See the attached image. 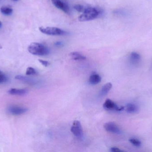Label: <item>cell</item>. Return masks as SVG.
<instances>
[{"instance_id":"4","label":"cell","mask_w":152,"mask_h":152,"mask_svg":"<svg viewBox=\"0 0 152 152\" xmlns=\"http://www.w3.org/2000/svg\"><path fill=\"white\" fill-rule=\"evenodd\" d=\"M71 131L75 136L77 137H82L83 130L80 121L77 120L73 121L71 128Z\"/></svg>"},{"instance_id":"1","label":"cell","mask_w":152,"mask_h":152,"mask_svg":"<svg viewBox=\"0 0 152 152\" xmlns=\"http://www.w3.org/2000/svg\"><path fill=\"white\" fill-rule=\"evenodd\" d=\"M28 51L32 55L44 56L48 55L49 50L44 44L38 43H33L28 47Z\"/></svg>"},{"instance_id":"24","label":"cell","mask_w":152,"mask_h":152,"mask_svg":"<svg viewBox=\"0 0 152 152\" xmlns=\"http://www.w3.org/2000/svg\"><path fill=\"white\" fill-rule=\"evenodd\" d=\"M1 26H2V23H1V22L0 21V28L1 27Z\"/></svg>"},{"instance_id":"25","label":"cell","mask_w":152,"mask_h":152,"mask_svg":"<svg viewBox=\"0 0 152 152\" xmlns=\"http://www.w3.org/2000/svg\"><path fill=\"white\" fill-rule=\"evenodd\" d=\"M12 1H17L18 0H12Z\"/></svg>"},{"instance_id":"15","label":"cell","mask_w":152,"mask_h":152,"mask_svg":"<svg viewBox=\"0 0 152 152\" xmlns=\"http://www.w3.org/2000/svg\"><path fill=\"white\" fill-rule=\"evenodd\" d=\"M112 88V84L110 82L107 83L102 86L100 92V95L101 96L106 95L111 89Z\"/></svg>"},{"instance_id":"17","label":"cell","mask_w":152,"mask_h":152,"mask_svg":"<svg viewBox=\"0 0 152 152\" xmlns=\"http://www.w3.org/2000/svg\"><path fill=\"white\" fill-rule=\"evenodd\" d=\"M37 71L34 68L32 67H29L27 68L26 72V74L28 76H31V75H35L37 74Z\"/></svg>"},{"instance_id":"6","label":"cell","mask_w":152,"mask_h":152,"mask_svg":"<svg viewBox=\"0 0 152 152\" xmlns=\"http://www.w3.org/2000/svg\"><path fill=\"white\" fill-rule=\"evenodd\" d=\"M52 2L55 7L64 12L67 14H69V7L66 2L62 0H51Z\"/></svg>"},{"instance_id":"20","label":"cell","mask_w":152,"mask_h":152,"mask_svg":"<svg viewBox=\"0 0 152 152\" xmlns=\"http://www.w3.org/2000/svg\"><path fill=\"white\" fill-rule=\"evenodd\" d=\"M74 9L77 10L78 12H83L85 10V7L81 5H76L73 6Z\"/></svg>"},{"instance_id":"12","label":"cell","mask_w":152,"mask_h":152,"mask_svg":"<svg viewBox=\"0 0 152 152\" xmlns=\"http://www.w3.org/2000/svg\"><path fill=\"white\" fill-rule=\"evenodd\" d=\"M15 79L27 83V84H30L34 85L36 84V81L33 79L24 76H17L15 77Z\"/></svg>"},{"instance_id":"5","label":"cell","mask_w":152,"mask_h":152,"mask_svg":"<svg viewBox=\"0 0 152 152\" xmlns=\"http://www.w3.org/2000/svg\"><path fill=\"white\" fill-rule=\"evenodd\" d=\"M103 107L106 110L116 111H121L124 109L123 107H119L115 103L109 99L105 101L103 104Z\"/></svg>"},{"instance_id":"19","label":"cell","mask_w":152,"mask_h":152,"mask_svg":"<svg viewBox=\"0 0 152 152\" xmlns=\"http://www.w3.org/2000/svg\"><path fill=\"white\" fill-rule=\"evenodd\" d=\"M7 77L5 74L0 71V84H2L7 81Z\"/></svg>"},{"instance_id":"11","label":"cell","mask_w":152,"mask_h":152,"mask_svg":"<svg viewBox=\"0 0 152 152\" xmlns=\"http://www.w3.org/2000/svg\"><path fill=\"white\" fill-rule=\"evenodd\" d=\"M139 108L137 105L133 103H128L126 106V111L129 113H135L138 112Z\"/></svg>"},{"instance_id":"21","label":"cell","mask_w":152,"mask_h":152,"mask_svg":"<svg viewBox=\"0 0 152 152\" xmlns=\"http://www.w3.org/2000/svg\"><path fill=\"white\" fill-rule=\"evenodd\" d=\"M38 61L39 62L41 63L43 66H44V67H48V66L50 65V63L47 61L43 60L42 59H39Z\"/></svg>"},{"instance_id":"16","label":"cell","mask_w":152,"mask_h":152,"mask_svg":"<svg viewBox=\"0 0 152 152\" xmlns=\"http://www.w3.org/2000/svg\"><path fill=\"white\" fill-rule=\"evenodd\" d=\"M1 12L4 15H10L13 13V9L9 6H3L1 8Z\"/></svg>"},{"instance_id":"14","label":"cell","mask_w":152,"mask_h":152,"mask_svg":"<svg viewBox=\"0 0 152 152\" xmlns=\"http://www.w3.org/2000/svg\"><path fill=\"white\" fill-rule=\"evenodd\" d=\"M69 56L74 60H84L86 59L85 56L78 52H73L69 54Z\"/></svg>"},{"instance_id":"22","label":"cell","mask_w":152,"mask_h":152,"mask_svg":"<svg viewBox=\"0 0 152 152\" xmlns=\"http://www.w3.org/2000/svg\"><path fill=\"white\" fill-rule=\"evenodd\" d=\"M110 151L113 152H122V150L120 149L117 147H112L110 149Z\"/></svg>"},{"instance_id":"9","label":"cell","mask_w":152,"mask_h":152,"mask_svg":"<svg viewBox=\"0 0 152 152\" xmlns=\"http://www.w3.org/2000/svg\"><path fill=\"white\" fill-rule=\"evenodd\" d=\"M129 59H130L131 63L132 64L136 65L138 64L140 62L141 57L140 55L139 54H138L137 52H132L131 53L130 57H129Z\"/></svg>"},{"instance_id":"2","label":"cell","mask_w":152,"mask_h":152,"mask_svg":"<svg viewBox=\"0 0 152 152\" xmlns=\"http://www.w3.org/2000/svg\"><path fill=\"white\" fill-rule=\"evenodd\" d=\"M100 14V12L97 9L93 7L85 8L83 14L78 17V20L80 22L90 21L98 18Z\"/></svg>"},{"instance_id":"7","label":"cell","mask_w":152,"mask_h":152,"mask_svg":"<svg viewBox=\"0 0 152 152\" xmlns=\"http://www.w3.org/2000/svg\"><path fill=\"white\" fill-rule=\"evenodd\" d=\"M104 128L107 131L114 134H120L121 133V130L118 125L113 122L106 123L104 125Z\"/></svg>"},{"instance_id":"3","label":"cell","mask_w":152,"mask_h":152,"mask_svg":"<svg viewBox=\"0 0 152 152\" xmlns=\"http://www.w3.org/2000/svg\"><path fill=\"white\" fill-rule=\"evenodd\" d=\"M39 30L42 33L48 35H63L66 34L64 30L57 27H40Z\"/></svg>"},{"instance_id":"10","label":"cell","mask_w":152,"mask_h":152,"mask_svg":"<svg viewBox=\"0 0 152 152\" xmlns=\"http://www.w3.org/2000/svg\"><path fill=\"white\" fill-rule=\"evenodd\" d=\"M27 93L28 91L25 89L11 88L8 91V93L12 95H25Z\"/></svg>"},{"instance_id":"18","label":"cell","mask_w":152,"mask_h":152,"mask_svg":"<svg viewBox=\"0 0 152 152\" xmlns=\"http://www.w3.org/2000/svg\"><path fill=\"white\" fill-rule=\"evenodd\" d=\"M129 141L132 144L136 146V147H140V146H141V142L139 140L137 139L131 138L129 140Z\"/></svg>"},{"instance_id":"8","label":"cell","mask_w":152,"mask_h":152,"mask_svg":"<svg viewBox=\"0 0 152 152\" xmlns=\"http://www.w3.org/2000/svg\"><path fill=\"white\" fill-rule=\"evenodd\" d=\"M28 109L25 107L17 106H11L8 108L9 113L13 115L18 116L24 114L27 111Z\"/></svg>"},{"instance_id":"23","label":"cell","mask_w":152,"mask_h":152,"mask_svg":"<svg viewBox=\"0 0 152 152\" xmlns=\"http://www.w3.org/2000/svg\"><path fill=\"white\" fill-rule=\"evenodd\" d=\"M55 45L56 46H57V47H60V46H62L63 43L61 42H57L55 43Z\"/></svg>"},{"instance_id":"13","label":"cell","mask_w":152,"mask_h":152,"mask_svg":"<svg viewBox=\"0 0 152 152\" xmlns=\"http://www.w3.org/2000/svg\"><path fill=\"white\" fill-rule=\"evenodd\" d=\"M101 76L97 74H93L89 78V82L92 84L95 85L99 84L101 81Z\"/></svg>"}]
</instances>
